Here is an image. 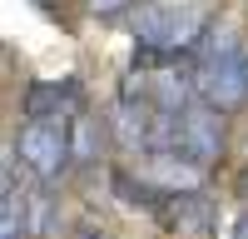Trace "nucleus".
<instances>
[{
    "label": "nucleus",
    "mask_w": 248,
    "mask_h": 239,
    "mask_svg": "<svg viewBox=\"0 0 248 239\" xmlns=\"http://www.w3.org/2000/svg\"><path fill=\"white\" fill-rule=\"evenodd\" d=\"M70 234H75V239H109V229H105V224H94L90 214H85V219H75V229H70Z\"/></svg>",
    "instance_id": "6e6552de"
},
{
    "label": "nucleus",
    "mask_w": 248,
    "mask_h": 239,
    "mask_svg": "<svg viewBox=\"0 0 248 239\" xmlns=\"http://www.w3.org/2000/svg\"><path fill=\"white\" fill-rule=\"evenodd\" d=\"M10 150H15V159H20V170H25L40 189H55L60 179L79 165V159H75V125L25 120L20 135L10 139Z\"/></svg>",
    "instance_id": "7ed1b4c3"
},
{
    "label": "nucleus",
    "mask_w": 248,
    "mask_h": 239,
    "mask_svg": "<svg viewBox=\"0 0 248 239\" xmlns=\"http://www.w3.org/2000/svg\"><path fill=\"white\" fill-rule=\"evenodd\" d=\"M159 224H169V229L189 234V239H209V234L218 229V205H214L203 189H179V194L169 199V209L159 214Z\"/></svg>",
    "instance_id": "39448f33"
},
{
    "label": "nucleus",
    "mask_w": 248,
    "mask_h": 239,
    "mask_svg": "<svg viewBox=\"0 0 248 239\" xmlns=\"http://www.w3.org/2000/svg\"><path fill=\"white\" fill-rule=\"evenodd\" d=\"M229 239H248V209L233 219V229H229Z\"/></svg>",
    "instance_id": "1a4fd4ad"
},
{
    "label": "nucleus",
    "mask_w": 248,
    "mask_h": 239,
    "mask_svg": "<svg viewBox=\"0 0 248 239\" xmlns=\"http://www.w3.org/2000/svg\"><path fill=\"white\" fill-rule=\"evenodd\" d=\"M25 229H30V239H50L55 234V199H50V189H40V185H35L30 205H25Z\"/></svg>",
    "instance_id": "423d86ee"
},
{
    "label": "nucleus",
    "mask_w": 248,
    "mask_h": 239,
    "mask_svg": "<svg viewBox=\"0 0 248 239\" xmlns=\"http://www.w3.org/2000/svg\"><path fill=\"white\" fill-rule=\"evenodd\" d=\"M85 10H90V15H99V20H119V15L139 10V0H85Z\"/></svg>",
    "instance_id": "0eeeda50"
},
{
    "label": "nucleus",
    "mask_w": 248,
    "mask_h": 239,
    "mask_svg": "<svg viewBox=\"0 0 248 239\" xmlns=\"http://www.w3.org/2000/svg\"><path fill=\"white\" fill-rule=\"evenodd\" d=\"M194 90L214 115L248 110V45L238 35H209L194 60Z\"/></svg>",
    "instance_id": "f03ea898"
},
{
    "label": "nucleus",
    "mask_w": 248,
    "mask_h": 239,
    "mask_svg": "<svg viewBox=\"0 0 248 239\" xmlns=\"http://www.w3.org/2000/svg\"><path fill=\"white\" fill-rule=\"evenodd\" d=\"M20 115L25 120H50V125H75V120H85V85H79V75L30 80L25 95H20Z\"/></svg>",
    "instance_id": "20e7f679"
},
{
    "label": "nucleus",
    "mask_w": 248,
    "mask_h": 239,
    "mask_svg": "<svg viewBox=\"0 0 248 239\" xmlns=\"http://www.w3.org/2000/svg\"><path fill=\"white\" fill-rule=\"evenodd\" d=\"M134 45L139 50H159L174 60H199V50L209 45L214 20L203 5H189V0H149V5L134 10Z\"/></svg>",
    "instance_id": "f257e3e1"
}]
</instances>
